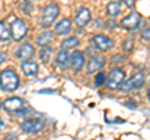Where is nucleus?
<instances>
[{
    "label": "nucleus",
    "mask_w": 150,
    "mask_h": 140,
    "mask_svg": "<svg viewBox=\"0 0 150 140\" xmlns=\"http://www.w3.org/2000/svg\"><path fill=\"white\" fill-rule=\"evenodd\" d=\"M19 86V76L11 70H3L0 73V88L5 91H14Z\"/></svg>",
    "instance_id": "obj_1"
},
{
    "label": "nucleus",
    "mask_w": 150,
    "mask_h": 140,
    "mask_svg": "<svg viewBox=\"0 0 150 140\" xmlns=\"http://www.w3.org/2000/svg\"><path fill=\"white\" fill-rule=\"evenodd\" d=\"M59 15V6L56 4H50L45 9L43 14L40 16V24L44 28H49L50 25H53V23Z\"/></svg>",
    "instance_id": "obj_2"
},
{
    "label": "nucleus",
    "mask_w": 150,
    "mask_h": 140,
    "mask_svg": "<svg viewBox=\"0 0 150 140\" xmlns=\"http://www.w3.org/2000/svg\"><path fill=\"white\" fill-rule=\"evenodd\" d=\"M124 80H125V73L121 69H112L110 74H109V78H108V88L111 90H115L118 88H121V85L124 84Z\"/></svg>",
    "instance_id": "obj_3"
},
{
    "label": "nucleus",
    "mask_w": 150,
    "mask_h": 140,
    "mask_svg": "<svg viewBox=\"0 0 150 140\" xmlns=\"http://www.w3.org/2000/svg\"><path fill=\"white\" fill-rule=\"evenodd\" d=\"M145 83V76L142 71L135 73L134 75H131V78L129 79L128 81H125L123 85H121L120 90L123 93H128L131 89H138V88L143 86V84Z\"/></svg>",
    "instance_id": "obj_4"
},
{
    "label": "nucleus",
    "mask_w": 150,
    "mask_h": 140,
    "mask_svg": "<svg viewBox=\"0 0 150 140\" xmlns=\"http://www.w3.org/2000/svg\"><path fill=\"white\" fill-rule=\"evenodd\" d=\"M45 123L40 119H29L25 120L24 123L21 124V129L24 133L28 134H34V133H39L44 129Z\"/></svg>",
    "instance_id": "obj_5"
},
{
    "label": "nucleus",
    "mask_w": 150,
    "mask_h": 140,
    "mask_svg": "<svg viewBox=\"0 0 150 140\" xmlns=\"http://www.w3.org/2000/svg\"><path fill=\"white\" fill-rule=\"evenodd\" d=\"M26 30H28L26 25L24 24L23 20H20V19L14 20L13 24H11V30H10L11 38L15 41H20L26 35Z\"/></svg>",
    "instance_id": "obj_6"
},
{
    "label": "nucleus",
    "mask_w": 150,
    "mask_h": 140,
    "mask_svg": "<svg viewBox=\"0 0 150 140\" xmlns=\"http://www.w3.org/2000/svg\"><path fill=\"white\" fill-rule=\"evenodd\" d=\"M3 106L6 111H9V113H16V111L21 110L23 108H24L25 103H24V100H21L20 98L14 96V98H9V99H6L5 101H4Z\"/></svg>",
    "instance_id": "obj_7"
},
{
    "label": "nucleus",
    "mask_w": 150,
    "mask_h": 140,
    "mask_svg": "<svg viewBox=\"0 0 150 140\" xmlns=\"http://www.w3.org/2000/svg\"><path fill=\"white\" fill-rule=\"evenodd\" d=\"M140 20H142V15L139 13L134 11L131 13L130 15L125 16L123 20H121L120 25L124 28V29H128V30H131V29H135L138 28V25L140 24Z\"/></svg>",
    "instance_id": "obj_8"
},
{
    "label": "nucleus",
    "mask_w": 150,
    "mask_h": 140,
    "mask_svg": "<svg viewBox=\"0 0 150 140\" xmlns=\"http://www.w3.org/2000/svg\"><path fill=\"white\" fill-rule=\"evenodd\" d=\"M93 43H94V45H95L98 49L103 50V51L109 50L110 48H112V45H114L112 40L109 38V36L101 35V34L94 36V38H93Z\"/></svg>",
    "instance_id": "obj_9"
},
{
    "label": "nucleus",
    "mask_w": 150,
    "mask_h": 140,
    "mask_svg": "<svg viewBox=\"0 0 150 140\" xmlns=\"http://www.w3.org/2000/svg\"><path fill=\"white\" fill-rule=\"evenodd\" d=\"M89 21H90V11H89L86 8H80L79 11L76 13V15H75V24L83 28V26H85Z\"/></svg>",
    "instance_id": "obj_10"
},
{
    "label": "nucleus",
    "mask_w": 150,
    "mask_h": 140,
    "mask_svg": "<svg viewBox=\"0 0 150 140\" xmlns=\"http://www.w3.org/2000/svg\"><path fill=\"white\" fill-rule=\"evenodd\" d=\"M15 55H16L18 59L28 60V59H30L33 55H34V48H33L30 44H23L21 46H19L18 48Z\"/></svg>",
    "instance_id": "obj_11"
},
{
    "label": "nucleus",
    "mask_w": 150,
    "mask_h": 140,
    "mask_svg": "<svg viewBox=\"0 0 150 140\" xmlns=\"http://www.w3.org/2000/svg\"><path fill=\"white\" fill-rule=\"evenodd\" d=\"M104 64H105L104 57H93L88 64V73L91 74L94 71H98V70H100L104 66Z\"/></svg>",
    "instance_id": "obj_12"
},
{
    "label": "nucleus",
    "mask_w": 150,
    "mask_h": 140,
    "mask_svg": "<svg viewBox=\"0 0 150 140\" xmlns=\"http://www.w3.org/2000/svg\"><path fill=\"white\" fill-rule=\"evenodd\" d=\"M21 70L28 76H35L38 74V70H39V66H38V64L35 62L28 60V62L21 63Z\"/></svg>",
    "instance_id": "obj_13"
},
{
    "label": "nucleus",
    "mask_w": 150,
    "mask_h": 140,
    "mask_svg": "<svg viewBox=\"0 0 150 140\" xmlns=\"http://www.w3.org/2000/svg\"><path fill=\"white\" fill-rule=\"evenodd\" d=\"M70 64H71L73 69L75 71H79L83 65H84V55L81 51H74L71 55V60H70Z\"/></svg>",
    "instance_id": "obj_14"
},
{
    "label": "nucleus",
    "mask_w": 150,
    "mask_h": 140,
    "mask_svg": "<svg viewBox=\"0 0 150 140\" xmlns=\"http://www.w3.org/2000/svg\"><path fill=\"white\" fill-rule=\"evenodd\" d=\"M70 60H71V59H70V57H69V54H68L67 50L59 51L58 55H56V64H58L62 69H65V68L69 66Z\"/></svg>",
    "instance_id": "obj_15"
},
{
    "label": "nucleus",
    "mask_w": 150,
    "mask_h": 140,
    "mask_svg": "<svg viewBox=\"0 0 150 140\" xmlns=\"http://www.w3.org/2000/svg\"><path fill=\"white\" fill-rule=\"evenodd\" d=\"M71 29V23H70L68 19H63L62 21H59L55 26V33L58 35H64V34H68Z\"/></svg>",
    "instance_id": "obj_16"
},
{
    "label": "nucleus",
    "mask_w": 150,
    "mask_h": 140,
    "mask_svg": "<svg viewBox=\"0 0 150 140\" xmlns=\"http://www.w3.org/2000/svg\"><path fill=\"white\" fill-rule=\"evenodd\" d=\"M106 13L108 15H110L112 18L118 16L120 14V4L118 1H110L106 6Z\"/></svg>",
    "instance_id": "obj_17"
},
{
    "label": "nucleus",
    "mask_w": 150,
    "mask_h": 140,
    "mask_svg": "<svg viewBox=\"0 0 150 140\" xmlns=\"http://www.w3.org/2000/svg\"><path fill=\"white\" fill-rule=\"evenodd\" d=\"M53 38H54V34L51 31H44L43 34H40L39 38H38V44L41 46H46L53 40Z\"/></svg>",
    "instance_id": "obj_18"
},
{
    "label": "nucleus",
    "mask_w": 150,
    "mask_h": 140,
    "mask_svg": "<svg viewBox=\"0 0 150 140\" xmlns=\"http://www.w3.org/2000/svg\"><path fill=\"white\" fill-rule=\"evenodd\" d=\"M79 40L75 38V36H70V38H67L65 40L62 41V48L63 50H68V49H73L75 46H78Z\"/></svg>",
    "instance_id": "obj_19"
},
{
    "label": "nucleus",
    "mask_w": 150,
    "mask_h": 140,
    "mask_svg": "<svg viewBox=\"0 0 150 140\" xmlns=\"http://www.w3.org/2000/svg\"><path fill=\"white\" fill-rule=\"evenodd\" d=\"M50 55H51V49L48 48V46H43L40 49V53H39V57H40V60L43 63H46L48 60L50 59Z\"/></svg>",
    "instance_id": "obj_20"
},
{
    "label": "nucleus",
    "mask_w": 150,
    "mask_h": 140,
    "mask_svg": "<svg viewBox=\"0 0 150 140\" xmlns=\"http://www.w3.org/2000/svg\"><path fill=\"white\" fill-rule=\"evenodd\" d=\"M10 31L6 29V26L3 24V23H0V41H8L10 39Z\"/></svg>",
    "instance_id": "obj_21"
},
{
    "label": "nucleus",
    "mask_w": 150,
    "mask_h": 140,
    "mask_svg": "<svg viewBox=\"0 0 150 140\" xmlns=\"http://www.w3.org/2000/svg\"><path fill=\"white\" fill-rule=\"evenodd\" d=\"M105 79H106V75L103 71H100V73H98V75L95 76V79H94V83H95L96 86H100L105 83Z\"/></svg>",
    "instance_id": "obj_22"
},
{
    "label": "nucleus",
    "mask_w": 150,
    "mask_h": 140,
    "mask_svg": "<svg viewBox=\"0 0 150 140\" xmlns=\"http://www.w3.org/2000/svg\"><path fill=\"white\" fill-rule=\"evenodd\" d=\"M131 46H133V41H131V40H126V41H124V44H123V49L125 51H130Z\"/></svg>",
    "instance_id": "obj_23"
},
{
    "label": "nucleus",
    "mask_w": 150,
    "mask_h": 140,
    "mask_svg": "<svg viewBox=\"0 0 150 140\" xmlns=\"http://www.w3.org/2000/svg\"><path fill=\"white\" fill-rule=\"evenodd\" d=\"M142 38H143L144 40H148V41H150V29H145V30L143 31Z\"/></svg>",
    "instance_id": "obj_24"
},
{
    "label": "nucleus",
    "mask_w": 150,
    "mask_h": 140,
    "mask_svg": "<svg viewBox=\"0 0 150 140\" xmlns=\"http://www.w3.org/2000/svg\"><path fill=\"white\" fill-rule=\"evenodd\" d=\"M124 4H125V5L128 6V8H133V6L135 5V1H133V0H125Z\"/></svg>",
    "instance_id": "obj_25"
},
{
    "label": "nucleus",
    "mask_w": 150,
    "mask_h": 140,
    "mask_svg": "<svg viewBox=\"0 0 150 140\" xmlns=\"http://www.w3.org/2000/svg\"><path fill=\"white\" fill-rule=\"evenodd\" d=\"M6 59V54L5 53H0V64H1L3 62H5Z\"/></svg>",
    "instance_id": "obj_26"
},
{
    "label": "nucleus",
    "mask_w": 150,
    "mask_h": 140,
    "mask_svg": "<svg viewBox=\"0 0 150 140\" xmlns=\"http://www.w3.org/2000/svg\"><path fill=\"white\" fill-rule=\"evenodd\" d=\"M4 128H5V123L3 121V119L0 118V132H3L4 130Z\"/></svg>",
    "instance_id": "obj_27"
},
{
    "label": "nucleus",
    "mask_w": 150,
    "mask_h": 140,
    "mask_svg": "<svg viewBox=\"0 0 150 140\" xmlns=\"http://www.w3.org/2000/svg\"><path fill=\"white\" fill-rule=\"evenodd\" d=\"M40 93H54L53 90H41Z\"/></svg>",
    "instance_id": "obj_28"
},
{
    "label": "nucleus",
    "mask_w": 150,
    "mask_h": 140,
    "mask_svg": "<svg viewBox=\"0 0 150 140\" xmlns=\"http://www.w3.org/2000/svg\"><path fill=\"white\" fill-rule=\"evenodd\" d=\"M148 98H149V100H150V89H149V91H148Z\"/></svg>",
    "instance_id": "obj_29"
}]
</instances>
